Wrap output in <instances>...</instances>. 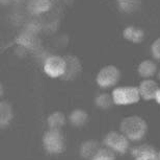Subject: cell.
Here are the masks:
<instances>
[{
  "label": "cell",
  "instance_id": "1",
  "mask_svg": "<svg viewBox=\"0 0 160 160\" xmlns=\"http://www.w3.org/2000/svg\"><path fill=\"white\" fill-rule=\"evenodd\" d=\"M121 132L130 140H140L146 135L148 126L142 117L132 115L125 117L120 124Z\"/></svg>",
  "mask_w": 160,
  "mask_h": 160
},
{
  "label": "cell",
  "instance_id": "2",
  "mask_svg": "<svg viewBox=\"0 0 160 160\" xmlns=\"http://www.w3.org/2000/svg\"><path fill=\"white\" fill-rule=\"evenodd\" d=\"M111 95H112L114 105L118 106H128V105L136 104L142 98L138 87L135 86H120L113 89Z\"/></svg>",
  "mask_w": 160,
  "mask_h": 160
},
{
  "label": "cell",
  "instance_id": "3",
  "mask_svg": "<svg viewBox=\"0 0 160 160\" xmlns=\"http://www.w3.org/2000/svg\"><path fill=\"white\" fill-rule=\"evenodd\" d=\"M43 70L48 78L50 79H58L65 75L68 70V62L62 56H54L48 57L44 62Z\"/></svg>",
  "mask_w": 160,
  "mask_h": 160
},
{
  "label": "cell",
  "instance_id": "4",
  "mask_svg": "<svg viewBox=\"0 0 160 160\" xmlns=\"http://www.w3.org/2000/svg\"><path fill=\"white\" fill-rule=\"evenodd\" d=\"M121 80V70L116 65H106L99 70L96 75V83L101 88L116 86Z\"/></svg>",
  "mask_w": 160,
  "mask_h": 160
},
{
  "label": "cell",
  "instance_id": "5",
  "mask_svg": "<svg viewBox=\"0 0 160 160\" xmlns=\"http://www.w3.org/2000/svg\"><path fill=\"white\" fill-rule=\"evenodd\" d=\"M44 149L50 154H58L63 151L65 139L59 129H49L43 136Z\"/></svg>",
  "mask_w": 160,
  "mask_h": 160
},
{
  "label": "cell",
  "instance_id": "6",
  "mask_svg": "<svg viewBox=\"0 0 160 160\" xmlns=\"http://www.w3.org/2000/svg\"><path fill=\"white\" fill-rule=\"evenodd\" d=\"M104 145L108 149L112 150V151L124 154L129 149V141L128 138L124 135L123 133L117 132V131H110L106 134L103 140Z\"/></svg>",
  "mask_w": 160,
  "mask_h": 160
},
{
  "label": "cell",
  "instance_id": "7",
  "mask_svg": "<svg viewBox=\"0 0 160 160\" xmlns=\"http://www.w3.org/2000/svg\"><path fill=\"white\" fill-rule=\"evenodd\" d=\"M131 154L135 160H159V155L152 146L142 145L131 150Z\"/></svg>",
  "mask_w": 160,
  "mask_h": 160
},
{
  "label": "cell",
  "instance_id": "8",
  "mask_svg": "<svg viewBox=\"0 0 160 160\" xmlns=\"http://www.w3.org/2000/svg\"><path fill=\"white\" fill-rule=\"evenodd\" d=\"M137 87H138L140 97L145 101L154 100L156 92L159 89L158 84L152 79H143Z\"/></svg>",
  "mask_w": 160,
  "mask_h": 160
},
{
  "label": "cell",
  "instance_id": "9",
  "mask_svg": "<svg viewBox=\"0 0 160 160\" xmlns=\"http://www.w3.org/2000/svg\"><path fill=\"white\" fill-rule=\"evenodd\" d=\"M124 39L130 43L139 44L145 40V31L135 25H129L123 30Z\"/></svg>",
  "mask_w": 160,
  "mask_h": 160
},
{
  "label": "cell",
  "instance_id": "10",
  "mask_svg": "<svg viewBox=\"0 0 160 160\" xmlns=\"http://www.w3.org/2000/svg\"><path fill=\"white\" fill-rule=\"evenodd\" d=\"M157 72V65L153 60H143L137 66V73L142 79H152Z\"/></svg>",
  "mask_w": 160,
  "mask_h": 160
},
{
  "label": "cell",
  "instance_id": "11",
  "mask_svg": "<svg viewBox=\"0 0 160 160\" xmlns=\"http://www.w3.org/2000/svg\"><path fill=\"white\" fill-rule=\"evenodd\" d=\"M100 150V146L97 140L89 139L86 140L80 146V155L84 159H92V157L97 154V152Z\"/></svg>",
  "mask_w": 160,
  "mask_h": 160
},
{
  "label": "cell",
  "instance_id": "12",
  "mask_svg": "<svg viewBox=\"0 0 160 160\" xmlns=\"http://www.w3.org/2000/svg\"><path fill=\"white\" fill-rule=\"evenodd\" d=\"M12 119V106L6 102L0 103V127H8Z\"/></svg>",
  "mask_w": 160,
  "mask_h": 160
},
{
  "label": "cell",
  "instance_id": "13",
  "mask_svg": "<svg viewBox=\"0 0 160 160\" xmlns=\"http://www.w3.org/2000/svg\"><path fill=\"white\" fill-rule=\"evenodd\" d=\"M88 113L84 110H82V109H75L70 114L69 119L70 123L74 127H82L88 121Z\"/></svg>",
  "mask_w": 160,
  "mask_h": 160
},
{
  "label": "cell",
  "instance_id": "14",
  "mask_svg": "<svg viewBox=\"0 0 160 160\" xmlns=\"http://www.w3.org/2000/svg\"><path fill=\"white\" fill-rule=\"evenodd\" d=\"M47 123L50 129H60L66 123V116L62 112H54L48 116Z\"/></svg>",
  "mask_w": 160,
  "mask_h": 160
},
{
  "label": "cell",
  "instance_id": "15",
  "mask_svg": "<svg viewBox=\"0 0 160 160\" xmlns=\"http://www.w3.org/2000/svg\"><path fill=\"white\" fill-rule=\"evenodd\" d=\"M95 104L98 108L102 109V110H106L112 106L114 103L112 100V95L108 93H102L96 97Z\"/></svg>",
  "mask_w": 160,
  "mask_h": 160
},
{
  "label": "cell",
  "instance_id": "16",
  "mask_svg": "<svg viewBox=\"0 0 160 160\" xmlns=\"http://www.w3.org/2000/svg\"><path fill=\"white\" fill-rule=\"evenodd\" d=\"M116 156L110 149H100L92 160H114Z\"/></svg>",
  "mask_w": 160,
  "mask_h": 160
},
{
  "label": "cell",
  "instance_id": "17",
  "mask_svg": "<svg viewBox=\"0 0 160 160\" xmlns=\"http://www.w3.org/2000/svg\"><path fill=\"white\" fill-rule=\"evenodd\" d=\"M151 52L152 56L155 58L156 60L160 61V38H157L154 40V42L151 45Z\"/></svg>",
  "mask_w": 160,
  "mask_h": 160
},
{
  "label": "cell",
  "instance_id": "18",
  "mask_svg": "<svg viewBox=\"0 0 160 160\" xmlns=\"http://www.w3.org/2000/svg\"><path fill=\"white\" fill-rule=\"evenodd\" d=\"M154 101H155L158 105H160V87H159V89L157 90V92H156V95H155Z\"/></svg>",
  "mask_w": 160,
  "mask_h": 160
},
{
  "label": "cell",
  "instance_id": "19",
  "mask_svg": "<svg viewBox=\"0 0 160 160\" xmlns=\"http://www.w3.org/2000/svg\"><path fill=\"white\" fill-rule=\"evenodd\" d=\"M157 76H158V79L160 80V70H159V71L157 72Z\"/></svg>",
  "mask_w": 160,
  "mask_h": 160
},
{
  "label": "cell",
  "instance_id": "20",
  "mask_svg": "<svg viewBox=\"0 0 160 160\" xmlns=\"http://www.w3.org/2000/svg\"><path fill=\"white\" fill-rule=\"evenodd\" d=\"M158 155H159V160H160V152L158 153Z\"/></svg>",
  "mask_w": 160,
  "mask_h": 160
}]
</instances>
